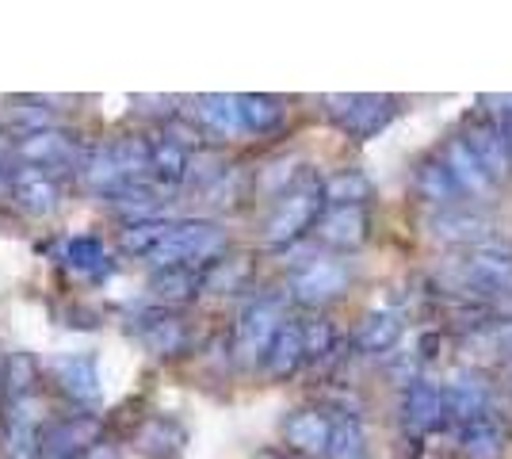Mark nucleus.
Masks as SVG:
<instances>
[{
  "mask_svg": "<svg viewBox=\"0 0 512 459\" xmlns=\"http://www.w3.org/2000/svg\"><path fill=\"white\" fill-rule=\"evenodd\" d=\"M440 284H444L440 287L444 295L470 299V303L490 306L493 299H512V253L497 245L467 249L440 272Z\"/></svg>",
  "mask_w": 512,
  "mask_h": 459,
  "instance_id": "f257e3e1",
  "label": "nucleus"
},
{
  "mask_svg": "<svg viewBox=\"0 0 512 459\" xmlns=\"http://www.w3.org/2000/svg\"><path fill=\"white\" fill-rule=\"evenodd\" d=\"M321 211H325L321 176L302 173L299 180L276 199L272 215L264 219V241H268L272 249H291V245H299V241L314 230V222L321 219Z\"/></svg>",
  "mask_w": 512,
  "mask_h": 459,
  "instance_id": "f03ea898",
  "label": "nucleus"
},
{
  "mask_svg": "<svg viewBox=\"0 0 512 459\" xmlns=\"http://www.w3.org/2000/svg\"><path fill=\"white\" fill-rule=\"evenodd\" d=\"M222 253H230V238H226L222 226H214L207 219H184L172 222L165 241L153 249L146 261L153 268H207Z\"/></svg>",
  "mask_w": 512,
  "mask_h": 459,
  "instance_id": "7ed1b4c3",
  "label": "nucleus"
},
{
  "mask_svg": "<svg viewBox=\"0 0 512 459\" xmlns=\"http://www.w3.org/2000/svg\"><path fill=\"white\" fill-rule=\"evenodd\" d=\"M325 115L341 134H348L352 142H371L398 119V100L394 96H379V92H337L325 96Z\"/></svg>",
  "mask_w": 512,
  "mask_h": 459,
  "instance_id": "20e7f679",
  "label": "nucleus"
},
{
  "mask_svg": "<svg viewBox=\"0 0 512 459\" xmlns=\"http://www.w3.org/2000/svg\"><path fill=\"white\" fill-rule=\"evenodd\" d=\"M283 322H287V303L279 295H260V299L245 306L234 326V341H230V352H234L237 364L256 368Z\"/></svg>",
  "mask_w": 512,
  "mask_h": 459,
  "instance_id": "39448f33",
  "label": "nucleus"
},
{
  "mask_svg": "<svg viewBox=\"0 0 512 459\" xmlns=\"http://www.w3.org/2000/svg\"><path fill=\"white\" fill-rule=\"evenodd\" d=\"M85 146L81 138L69 131H58V127H46V131L35 134H20L12 138V157L20 165H31V169H43V173L58 176V169L65 173H77L81 161H85Z\"/></svg>",
  "mask_w": 512,
  "mask_h": 459,
  "instance_id": "423d86ee",
  "label": "nucleus"
},
{
  "mask_svg": "<svg viewBox=\"0 0 512 459\" xmlns=\"http://www.w3.org/2000/svg\"><path fill=\"white\" fill-rule=\"evenodd\" d=\"M127 329L142 341V349L161 360H176L192 349V326L176 310H165L157 303L138 306L127 318Z\"/></svg>",
  "mask_w": 512,
  "mask_h": 459,
  "instance_id": "0eeeda50",
  "label": "nucleus"
},
{
  "mask_svg": "<svg viewBox=\"0 0 512 459\" xmlns=\"http://www.w3.org/2000/svg\"><path fill=\"white\" fill-rule=\"evenodd\" d=\"M352 284V264L341 257H314L291 276V299L306 310L337 303Z\"/></svg>",
  "mask_w": 512,
  "mask_h": 459,
  "instance_id": "6e6552de",
  "label": "nucleus"
},
{
  "mask_svg": "<svg viewBox=\"0 0 512 459\" xmlns=\"http://www.w3.org/2000/svg\"><path fill=\"white\" fill-rule=\"evenodd\" d=\"M463 146H467L474 157H478V165L486 169L493 184H501V180H509L512 176V150H509V138H505V127L490 119L486 111H470L467 119H463Z\"/></svg>",
  "mask_w": 512,
  "mask_h": 459,
  "instance_id": "1a4fd4ad",
  "label": "nucleus"
},
{
  "mask_svg": "<svg viewBox=\"0 0 512 459\" xmlns=\"http://www.w3.org/2000/svg\"><path fill=\"white\" fill-rule=\"evenodd\" d=\"M104 444V421L96 414L54 417L43 429V459H85Z\"/></svg>",
  "mask_w": 512,
  "mask_h": 459,
  "instance_id": "9d476101",
  "label": "nucleus"
},
{
  "mask_svg": "<svg viewBox=\"0 0 512 459\" xmlns=\"http://www.w3.org/2000/svg\"><path fill=\"white\" fill-rule=\"evenodd\" d=\"M428 234L436 241L459 245V249H478V245H493L497 222H493L482 207L455 203V207H440V211L428 219Z\"/></svg>",
  "mask_w": 512,
  "mask_h": 459,
  "instance_id": "9b49d317",
  "label": "nucleus"
},
{
  "mask_svg": "<svg viewBox=\"0 0 512 459\" xmlns=\"http://www.w3.org/2000/svg\"><path fill=\"white\" fill-rule=\"evenodd\" d=\"M54 375H58V391L77 406H96L104 398V368L96 352H65L54 360Z\"/></svg>",
  "mask_w": 512,
  "mask_h": 459,
  "instance_id": "f8f14e48",
  "label": "nucleus"
},
{
  "mask_svg": "<svg viewBox=\"0 0 512 459\" xmlns=\"http://www.w3.org/2000/svg\"><path fill=\"white\" fill-rule=\"evenodd\" d=\"M8 199L20 207L27 219H46V215L58 211L62 188H58V176L31 169V165H16L12 180H8Z\"/></svg>",
  "mask_w": 512,
  "mask_h": 459,
  "instance_id": "ddd939ff",
  "label": "nucleus"
},
{
  "mask_svg": "<svg viewBox=\"0 0 512 459\" xmlns=\"http://www.w3.org/2000/svg\"><path fill=\"white\" fill-rule=\"evenodd\" d=\"M314 234L329 249L356 253L360 245L371 241V215H367V207H325L321 219L314 222Z\"/></svg>",
  "mask_w": 512,
  "mask_h": 459,
  "instance_id": "4468645a",
  "label": "nucleus"
},
{
  "mask_svg": "<svg viewBox=\"0 0 512 459\" xmlns=\"http://www.w3.org/2000/svg\"><path fill=\"white\" fill-rule=\"evenodd\" d=\"M398 417H402V429L413 433V440L448 425L444 421V394L436 383H425V379H413L409 387H402V402H398Z\"/></svg>",
  "mask_w": 512,
  "mask_h": 459,
  "instance_id": "2eb2a0df",
  "label": "nucleus"
},
{
  "mask_svg": "<svg viewBox=\"0 0 512 459\" xmlns=\"http://www.w3.org/2000/svg\"><path fill=\"white\" fill-rule=\"evenodd\" d=\"M329 429H333V414L314 410V406L295 410V414H287V421H283V452H291V456H299V459L325 456V448H329Z\"/></svg>",
  "mask_w": 512,
  "mask_h": 459,
  "instance_id": "dca6fc26",
  "label": "nucleus"
},
{
  "mask_svg": "<svg viewBox=\"0 0 512 459\" xmlns=\"http://www.w3.org/2000/svg\"><path fill=\"white\" fill-rule=\"evenodd\" d=\"M130 444L146 459H176L188 448V429H184V421H176L169 414H150L134 429Z\"/></svg>",
  "mask_w": 512,
  "mask_h": 459,
  "instance_id": "f3484780",
  "label": "nucleus"
},
{
  "mask_svg": "<svg viewBox=\"0 0 512 459\" xmlns=\"http://www.w3.org/2000/svg\"><path fill=\"white\" fill-rule=\"evenodd\" d=\"M459 448L467 459H501L509 448V425L497 410H482L459 425Z\"/></svg>",
  "mask_w": 512,
  "mask_h": 459,
  "instance_id": "a211bd4d",
  "label": "nucleus"
},
{
  "mask_svg": "<svg viewBox=\"0 0 512 459\" xmlns=\"http://www.w3.org/2000/svg\"><path fill=\"white\" fill-rule=\"evenodd\" d=\"M440 394H444V421H455V425L490 410V379L478 372L455 375L448 387H440Z\"/></svg>",
  "mask_w": 512,
  "mask_h": 459,
  "instance_id": "6ab92c4d",
  "label": "nucleus"
},
{
  "mask_svg": "<svg viewBox=\"0 0 512 459\" xmlns=\"http://www.w3.org/2000/svg\"><path fill=\"white\" fill-rule=\"evenodd\" d=\"M165 188H157L153 180H127V184H119V188H111L107 192V207L119 215V219L130 222H146V219H161L157 211L165 207V199H161Z\"/></svg>",
  "mask_w": 512,
  "mask_h": 459,
  "instance_id": "aec40b11",
  "label": "nucleus"
},
{
  "mask_svg": "<svg viewBox=\"0 0 512 459\" xmlns=\"http://www.w3.org/2000/svg\"><path fill=\"white\" fill-rule=\"evenodd\" d=\"M62 264L73 268L77 276H88V280H104V276H111V268H115L100 234H69L62 241Z\"/></svg>",
  "mask_w": 512,
  "mask_h": 459,
  "instance_id": "412c9836",
  "label": "nucleus"
},
{
  "mask_svg": "<svg viewBox=\"0 0 512 459\" xmlns=\"http://www.w3.org/2000/svg\"><path fill=\"white\" fill-rule=\"evenodd\" d=\"M402 333H406V318L398 310H371L356 329L352 345L360 356H386L402 341Z\"/></svg>",
  "mask_w": 512,
  "mask_h": 459,
  "instance_id": "4be33fe9",
  "label": "nucleus"
},
{
  "mask_svg": "<svg viewBox=\"0 0 512 459\" xmlns=\"http://www.w3.org/2000/svg\"><path fill=\"white\" fill-rule=\"evenodd\" d=\"M302 364H306V352H302V329H299V322H291V318H287V322L279 326L276 337H272V345H268V352H264L260 368H264L268 379L283 383V379L299 375Z\"/></svg>",
  "mask_w": 512,
  "mask_h": 459,
  "instance_id": "5701e85b",
  "label": "nucleus"
},
{
  "mask_svg": "<svg viewBox=\"0 0 512 459\" xmlns=\"http://www.w3.org/2000/svg\"><path fill=\"white\" fill-rule=\"evenodd\" d=\"M203 291V268H153L150 276V299L165 310L192 303Z\"/></svg>",
  "mask_w": 512,
  "mask_h": 459,
  "instance_id": "b1692460",
  "label": "nucleus"
},
{
  "mask_svg": "<svg viewBox=\"0 0 512 459\" xmlns=\"http://www.w3.org/2000/svg\"><path fill=\"white\" fill-rule=\"evenodd\" d=\"M413 192L425 199L428 207H455L463 192H459V184H455V176L448 173V165L432 153L425 161H417V169H413Z\"/></svg>",
  "mask_w": 512,
  "mask_h": 459,
  "instance_id": "393cba45",
  "label": "nucleus"
},
{
  "mask_svg": "<svg viewBox=\"0 0 512 459\" xmlns=\"http://www.w3.org/2000/svg\"><path fill=\"white\" fill-rule=\"evenodd\" d=\"M192 115L203 134L214 138H241V115H237V96L211 92V96H195Z\"/></svg>",
  "mask_w": 512,
  "mask_h": 459,
  "instance_id": "a878e982",
  "label": "nucleus"
},
{
  "mask_svg": "<svg viewBox=\"0 0 512 459\" xmlns=\"http://www.w3.org/2000/svg\"><path fill=\"white\" fill-rule=\"evenodd\" d=\"M436 157L448 165V173L455 176V184H459L463 196H486V192L493 188V180L486 176V169L478 165V157L463 146L459 134H451L448 142H444V150L436 153Z\"/></svg>",
  "mask_w": 512,
  "mask_h": 459,
  "instance_id": "bb28decb",
  "label": "nucleus"
},
{
  "mask_svg": "<svg viewBox=\"0 0 512 459\" xmlns=\"http://www.w3.org/2000/svg\"><path fill=\"white\" fill-rule=\"evenodd\" d=\"M256 272V261L249 253H222L218 261L203 268V291L207 295H237L245 291Z\"/></svg>",
  "mask_w": 512,
  "mask_h": 459,
  "instance_id": "cd10ccee",
  "label": "nucleus"
},
{
  "mask_svg": "<svg viewBox=\"0 0 512 459\" xmlns=\"http://www.w3.org/2000/svg\"><path fill=\"white\" fill-rule=\"evenodd\" d=\"M188 146L172 142V138H150V180L157 188H176L188 180V161H192Z\"/></svg>",
  "mask_w": 512,
  "mask_h": 459,
  "instance_id": "c85d7f7f",
  "label": "nucleus"
},
{
  "mask_svg": "<svg viewBox=\"0 0 512 459\" xmlns=\"http://www.w3.org/2000/svg\"><path fill=\"white\" fill-rule=\"evenodd\" d=\"M35 383H39V360H35V352L12 349L0 356V398H4V406L16 402V398L35 394Z\"/></svg>",
  "mask_w": 512,
  "mask_h": 459,
  "instance_id": "c756f323",
  "label": "nucleus"
},
{
  "mask_svg": "<svg viewBox=\"0 0 512 459\" xmlns=\"http://www.w3.org/2000/svg\"><path fill=\"white\" fill-rule=\"evenodd\" d=\"M375 196L371 176L360 169H337L333 176L321 180V199L325 207H367Z\"/></svg>",
  "mask_w": 512,
  "mask_h": 459,
  "instance_id": "7c9ffc66",
  "label": "nucleus"
},
{
  "mask_svg": "<svg viewBox=\"0 0 512 459\" xmlns=\"http://www.w3.org/2000/svg\"><path fill=\"white\" fill-rule=\"evenodd\" d=\"M237 115H241V134H272L283 127L287 108L276 96L245 92V96H237Z\"/></svg>",
  "mask_w": 512,
  "mask_h": 459,
  "instance_id": "2f4dec72",
  "label": "nucleus"
},
{
  "mask_svg": "<svg viewBox=\"0 0 512 459\" xmlns=\"http://www.w3.org/2000/svg\"><path fill=\"white\" fill-rule=\"evenodd\" d=\"M43 429L12 414H0V452L8 459H39L43 456Z\"/></svg>",
  "mask_w": 512,
  "mask_h": 459,
  "instance_id": "473e14b6",
  "label": "nucleus"
},
{
  "mask_svg": "<svg viewBox=\"0 0 512 459\" xmlns=\"http://www.w3.org/2000/svg\"><path fill=\"white\" fill-rule=\"evenodd\" d=\"M43 104L46 100H39V96H16V100H8V108H4V127L16 134V138L54 127V115H50V108H43Z\"/></svg>",
  "mask_w": 512,
  "mask_h": 459,
  "instance_id": "72a5a7b5",
  "label": "nucleus"
},
{
  "mask_svg": "<svg viewBox=\"0 0 512 459\" xmlns=\"http://www.w3.org/2000/svg\"><path fill=\"white\" fill-rule=\"evenodd\" d=\"M329 459H367V433H363L360 417L341 414L333 417V429H329Z\"/></svg>",
  "mask_w": 512,
  "mask_h": 459,
  "instance_id": "f704fd0d",
  "label": "nucleus"
},
{
  "mask_svg": "<svg viewBox=\"0 0 512 459\" xmlns=\"http://www.w3.org/2000/svg\"><path fill=\"white\" fill-rule=\"evenodd\" d=\"M302 176V161L299 157H276L268 165H260L253 173V192L256 196H272L279 199L295 180Z\"/></svg>",
  "mask_w": 512,
  "mask_h": 459,
  "instance_id": "c9c22d12",
  "label": "nucleus"
},
{
  "mask_svg": "<svg viewBox=\"0 0 512 459\" xmlns=\"http://www.w3.org/2000/svg\"><path fill=\"white\" fill-rule=\"evenodd\" d=\"M172 230L169 219H146V222H130L119 230V249L127 257H150L153 249L165 241V234Z\"/></svg>",
  "mask_w": 512,
  "mask_h": 459,
  "instance_id": "e433bc0d",
  "label": "nucleus"
},
{
  "mask_svg": "<svg viewBox=\"0 0 512 459\" xmlns=\"http://www.w3.org/2000/svg\"><path fill=\"white\" fill-rule=\"evenodd\" d=\"M302 329V352H306V364H321L337 352V329L325 318H306L299 322Z\"/></svg>",
  "mask_w": 512,
  "mask_h": 459,
  "instance_id": "4c0bfd02",
  "label": "nucleus"
},
{
  "mask_svg": "<svg viewBox=\"0 0 512 459\" xmlns=\"http://www.w3.org/2000/svg\"><path fill=\"white\" fill-rule=\"evenodd\" d=\"M253 180L241 173V169H226V173L214 180L211 188H203L207 196H211V203H218V207H234L237 199H245V188H249Z\"/></svg>",
  "mask_w": 512,
  "mask_h": 459,
  "instance_id": "58836bf2",
  "label": "nucleus"
},
{
  "mask_svg": "<svg viewBox=\"0 0 512 459\" xmlns=\"http://www.w3.org/2000/svg\"><path fill=\"white\" fill-rule=\"evenodd\" d=\"M62 326H69V329H96V326H100V314H96L92 306L69 303V306H62Z\"/></svg>",
  "mask_w": 512,
  "mask_h": 459,
  "instance_id": "ea45409f",
  "label": "nucleus"
},
{
  "mask_svg": "<svg viewBox=\"0 0 512 459\" xmlns=\"http://www.w3.org/2000/svg\"><path fill=\"white\" fill-rule=\"evenodd\" d=\"M482 111L497 119V123H512V92H501V96H482Z\"/></svg>",
  "mask_w": 512,
  "mask_h": 459,
  "instance_id": "a19ab883",
  "label": "nucleus"
},
{
  "mask_svg": "<svg viewBox=\"0 0 512 459\" xmlns=\"http://www.w3.org/2000/svg\"><path fill=\"white\" fill-rule=\"evenodd\" d=\"M85 459H119V448H115V444H96Z\"/></svg>",
  "mask_w": 512,
  "mask_h": 459,
  "instance_id": "79ce46f5",
  "label": "nucleus"
},
{
  "mask_svg": "<svg viewBox=\"0 0 512 459\" xmlns=\"http://www.w3.org/2000/svg\"><path fill=\"white\" fill-rule=\"evenodd\" d=\"M256 459H299V456H291V452H283V448H264Z\"/></svg>",
  "mask_w": 512,
  "mask_h": 459,
  "instance_id": "37998d69",
  "label": "nucleus"
},
{
  "mask_svg": "<svg viewBox=\"0 0 512 459\" xmlns=\"http://www.w3.org/2000/svg\"><path fill=\"white\" fill-rule=\"evenodd\" d=\"M8 180H12V169H8V165H0V199L8 196Z\"/></svg>",
  "mask_w": 512,
  "mask_h": 459,
  "instance_id": "c03bdc74",
  "label": "nucleus"
},
{
  "mask_svg": "<svg viewBox=\"0 0 512 459\" xmlns=\"http://www.w3.org/2000/svg\"><path fill=\"white\" fill-rule=\"evenodd\" d=\"M501 349H505L512 356V322L505 329H501Z\"/></svg>",
  "mask_w": 512,
  "mask_h": 459,
  "instance_id": "a18cd8bd",
  "label": "nucleus"
},
{
  "mask_svg": "<svg viewBox=\"0 0 512 459\" xmlns=\"http://www.w3.org/2000/svg\"><path fill=\"white\" fill-rule=\"evenodd\" d=\"M505 127V138H509V150H512V123H501Z\"/></svg>",
  "mask_w": 512,
  "mask_h": 459,
  "instance_id": "49530a36",
  "label": "nucleus"
}]
</instances>
